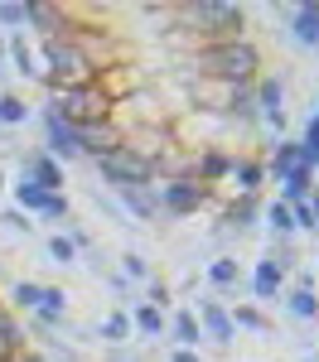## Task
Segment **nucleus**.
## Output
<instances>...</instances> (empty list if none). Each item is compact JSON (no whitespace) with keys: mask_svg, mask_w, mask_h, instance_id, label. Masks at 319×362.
Here are the masks:
<instances>
[{"mask_svg":"<svg viewBox=\"0 0 319 362\" xmlns=\"http://www.w3.org/2000/svg\"><path fill=\"white\" fill-rule=\"evenodd\" d=\"M266 68V58L252 39H223V44H203L194 54V73L199 78H213L223 87H252Z\"/></svg>","mask_w":319,"mask_h":362,"instance_id":"1","label":"nucleus"},{"mask_svg":"<svg viewBox=\"0 0 319 362\" xmlns=\"http://www.w3.org/2000/svg\"><path fill=\"white\" fill-rule=\"evenodd\" d=\"M203 280H208L218 295H232V290H242V266H237L232 256H213V261L203 266Z\"/></svg>","mask_w":319,"mask_h":362,"instance_id":"24","label":"nucleus"},{"mask_svg":"<svg viewBox=\"0 0 319 362\" xmlns=\"http://www.w3.org/2000/svg\"><path fill=\"white\" fill-rule=\"evenodd\" d=\"M286 15V34L300 49H319V0H300V5H276Z\"/></svg>","mask_w":319,"mask_h":362,"instance_id":"11","label":"nucleus"},{"mask_svg":"<svg viewBox=\"0 0 319 362\" xmlns=\"http://www.w3.org/2000/svg\"><path fill=\"white\" fill-rule=\"evenodd\" d=\"M228 121H237V126H261V112H257V92L252 87H237L232 92V102H228Z\"/></svg>","mask_w":319,"mask_h":362,"instance_id":"28","label":"nucleus"},{"mask_svg":"<svg viewBox=\"0 0 319 362\" xmlns=\"http://www.w3.org/2000/svg\"><path fill=\"white\" fill-rule=\"evenodd\" d=\"M10 362H15V358H10Z\"/></svg>","mask_w":319,"mask_h":362,"instance_id":"45","label":"nucleus"},{"mask_svg":"<svg viewBox=\"0 0 319 362\" xmlns=\"http://www.w3.org/2000/svg\"><path fill=\"white\" fill-rule=\"evenodd\" d=\"M218 218L228 223V232H252L261 218V198H247V194H232L223 208H218Z\"/></svg>","mask_w":319,"mask_h":362,"instance_id":"19","label":"nucleus"},{"mask_svg":"<svg viewBox=\"0 0 319 362\" xmlns=\"http://www.w3.org/2000/svg\"><path fill=\"white\" fill-rule=\"evenodd\" d=\"M112 362H141V358H131V353H121V348H116V353H112Z\"/></svg>","mask_w":319,"mask_h":362,"instance_id":"42","label":"nucleus"},{"mask_svg":"<svg viewBox=\"0 0 319 362\" xmlns=\"http://www.w3.org/2000/svg\"><path fill=\"white\" fill-rule=\"evenodd\" d=\"M165 338H174V348H199L203 343V329H199V314L194 309H170V329H165Z\"/></svg>","mask_w":319,"mask_h":362,"instance_id":"23","label":"nucleus"},{"mask_svg":"<svg viewBox=\"0 0 319 362\" xmlns=\"http://www.w3.org/2000/svg\"><path fill=\"white\" fill-rule=\"evenodd\" d=\"M286 314L295 319V324H315L319 319V295H315V280L310 276H300L295 285H286Z\"/></svg>","mask_w":319,"mask_h":362,"instance_id":"17","label":"nucleus"},{"mask_svg":"<svg viewBox=\"0 0 319 362\" xmlns=\"http://www.w3.org/2000/svg\"><path fill=\"white\" fill-rule=\"evenodd\" d=\"M5 78H10V63H0V87H5Z\"/></svg>","mask_w":319,"mask_h":362,"instance_id":"43","label":"nucleus"},{"mask_svg":"<svg viewBox=\"0 0 319 362\" xmlns=\"http://www.w3.org/2000/svg\"><path fill=\"white\" fill-rule=\"evenodd\" d=\"M232 309V324H237V334H266L271 338V319H266V309L261 305H228Z\"/></svg>","mask_w":319,"mask_h":362,"instance_id":"29","label":"nucleus"},{"mask_svg":"<svg viewBox=\"0 0 319 362\" xmlns=\"http://www.w3.org/2000/svg\"><path fill=\"white\" fill-rule=\"evenodd\" d=\"M242 285H247V295H252V305H266V300H281L286 295L290 276L271 261V256H257V266L242 276Z\"/></svg>","mask_w":319,"mask_h":362,"instance_id":"9","label":"nucleus"},{"mask_svg":"<svg viewBox=\"0 0 319 362\" xmlns=\"http://www.w3.org/2000/svg\"><path fill=\"white\" fill-rule=\"evenodd\" d=\"M232 184H237V194L261 198V184H266V160H257V155H237V165H232Z\"/></svg>","mask_w":319,"mask_h":362,"instance_id":"22","label":"nucleus"},{"mask_svg":"<svg viewBox=\"0 0 319 362\" xmlns=\"http://www.w3.org/2000/svg\"><path fill=\"white\" fill-rule=\"evenodd\" d=\"M39 126H44V155H54L58 165H68V160H83V140H78V126H68L63 116H54L49 107L39 112Z\"/></svg>","mask_w":319,"mask_h":362,"instance_id":"8","label":"nucleus"},{"mask_svg":"<svg viewBox=\"0 0 319 362\" xmlns=\"http://www.w3.org/2000/svg\"><path fill=\"white\" fill-rule=\"evenodd\" d=\"M92 169L102 174L107 189H150V184H160V179H155V165H150L145 155H136L131 145H121L112 155L92 160Z\"/></svg>","mask_w":319,"mask_h":362,"instance_id":"5","label":"nucleus"},{"mask_svg":"<svg viewBox=\"0 0 319 362\" xmlns=\"http://www.w3.org/2000/svg\"><path fill=\"white\" fill-rule=\"evenodd\" d=\"M29 121H34V107H29L20 92L5 87V92H0V126H29Z\"/></svg>","mask_w":319,"mask_h":362,"instance_id":"30","label":"nucleus"},{"mask_svg":"<svg viewBox=\"0 0 319 362\" xmlns=\"http://www.w3.org/2000/svg\"><path fill=\"white\" fill-rule=\"evenodd\" d=\"M290 223H295V232H305V237H310V232H319L315 213H310V203H295V208H290Z\"/></svg>","mask_w":319,"mask_h":362,"instance_id":"37","label":"nucleus"},{"mask_svg":"<svg viewBox=\"0 0 319 362\" xmlns=\"http://www.w3.org/2000/svg\"><path fill=\"white\" fill-rule=\"evenodd\" d=\"M300 145H305L310 165L319 169V97H315V112H310V126H305V136H300Z\"/></svg>","mask_w":319,"mask_h":362,"instance_id":"36","label":"nucleus"},{"mask_svg":"<svg viewBox=\"0 0 319 362\" xmlns=\"http://www.w3.org/2000/svg\"><path fill=\"white\" fill-rule=\"evenodd\" d=\"M39 63H44V92H54V87H87L102 78V63L92 58V49H87L78 34H58V39H44V54H39Z\"/></svg>","mask_w":319,"mask_h":362,"instance_id":"2","label":"nucleus"},{"mask_svg":"<svg viewBox=\"0 0 319 362\" xmlns=\"http://www.w3.org/2000/svg\"><path fill=\"white\" fill-rule=\"evenodd\" d=\"M44 107H49L54 116H63L68 126H97V121H112V116H116V102L97 83H87V87H54V92H44Z\"/></svg>","mask_w":319,"mask_h":362,"instance_id":"4","label":"nucleus"},{"mask_svg":"<svg viewBox=\"0 0 319 362\" xmlns=\"http://www.w3.org/2000/svg\"><path fill=\"white\" fill-rule=\"evenodd\" d=\"M112 194L121 198V213H126L131 223H160V218H165L155 184H150V189H112Z\"/></svg>","mask_w":319,"mask_h":362,"instance_id":"15","label":"nucleus"},{"mask_svg":"<svg viewBox=\"0 0 319 362\" xmlns=\"http://www.w3.org/2000/svg\"><path fill=\"white\" fill-rule=\"evenodd\" d=\"M121 280H131V285H145V280H155V271H150V261H145L141 251H126L121 256V271H116Z\"/></svg>","mask_w":319,"mask_h":362,"instance_id":"33","label":"nucleus"},{"mask_svg":"<svg viewBox=\"0 0 319 362\" xmlns=\"http://www.w3.org/2000/svg\"><path fill=\"white\" fill-rule=\"evenodd\" d=\"M252 92H257L261 126H266V131H276V136H286V126H290V107H286V78H281V73H261L257 83H252Z\"/></svg>","mask_w":319,"mask_h":362,"instance_id":"7","label":"nucleus"},{"mask_svg":"<svg viewBox=\"0 0 319 362\" xmlns=\"http://www.w3.org/2000/svg\"><path fill=\"white\" fill-rule=\"evenodd\" d=\"M155 194H160V213H165V218H189V213H199V208L213 203V189H203L194 174L160 179V184H155Z\"/></svg>","mask_w":319,"mask_h":362,"instance_id":"6","label":"nucleus"},{"mask_svg":"<svg viewBox=\"0 0 319 362\" xmlns=\"http://www.w3.org/2000/svg\"><path fill=\"white\" fill-rule=\"evenodd\" d=\"M300 165H310L305 145H300L295 136H281L276 145H271V160H266V179H276V184H281L290 169H300ZM310 169H315V165H310Z\"/></svg>","mask_w":319,"mask_h":362,"instance_id":"16","label":"nucleus"},{"mask_svg":"<svg viewBox=\"0 0 319 362\" xmlns=\"http://www.w3.org/2000/svg\"><path fill=\"white\" fill-rule=\"evenodd\" d=\"M15 362H49V358H44V353H34V348H25V353H20Z\"/></svg>","mask_w":319,"mask_h":362,"instance_id":"40","label":"nucleus"},{"mask_svg":"<svg viewBox=\"0 0 319 362\" xmlns=\"http://www.w3.org/2000/svg\"><path fill=\"white\" fill-rule=\"evenodd\" d=\"M141 300H145V305H155V309H165V314H170V309H174V290H170V280H145Z\"/></svg>","mask_w":319,"mask_h":362,"instance_id":"35","label":"nucleus"},{"mask_svg":"<svg viewBox=\"0 0 319 362\" xmlns=\"http://www.w3.org/2000/svg\"><path fill=\"white\" fill-rule=\"evenodd\" d=\"M232 165H237V155H228V150H218V145H203L199 155H194V165H189V174L199 179L203 189H213V184H223V179H232Z\"/></svg>","mask_w":319,"mask_h":362,"instance_id":"12","label":"nucleus"},{"mask_svg":"<svg viewBox=\"0 0 319 362\" xmlns=\"http://www.w3.org/2000/svg\"><path fill=\"white\" fill-rule=\"evenodd\" d=\"M131 314V329H136V338H165V329H170V314L165 309H155V305H145V300H136V305L126 309Z\"/></svg>","mask_w":319,"mask_h":362,"instance_id":"21","label":"nucleus"},{"mask_svg":"<svg viewBox=\"0 0 319 362\" xmlns=\"http://www.w3.org/2000/svg\"><path fill=\"white\" fill-rule=\"evenodd\" d=\"M20 174L25 179H34L44 194H63V184H68V174H63V165H58L54 155H44V150H34V155H25V165H20Z\"/></svg>","mask_w":319,"mask_h":362,"instance_id":"14","label":"nucleus"},{"mask_svg":"<svg viewBox=\"0 0 319 362\" xmlns=\"http://www.w3.org/2000/svg\"><path fill=\"white\" fill-rule=\"evenodd\" d=\"M44 247H49V261H54V266H78V247H73V237H68L63 227L49 232V242H44Z\"/></svg>","mask_w":319,"mask_h":362,"instance_id":"31","label":"nucleus"},{"mask_svg":"<svg viewBox=\"0 0 319 362\" xmlns=\"http://www.w3.org/2000/svg\"><path fill=\"white\" fill-rule=\"evenodd\" d=\"M39 295H44V285H39V280H15V285H10V300L25 309V314L39 309Z\"/></svg>","mask_w":319,"mask_h":362,"instance_id":"34","label":"nucleus"},{"mask_svg":"<svg viewBox=\"0 0 319 362\" xmlns=\"http://www.w3.org/2000/svg\"><path fill=\"white\" fill-rule=\"evenodd\" d=\"M97 343H107V348H121V343H131L136 338V329H131V314L126 309H112V314H102L97 319Z\"/></svg>","mask_w":319,"mask_h":362,"instance_id":"25","label":"nucleus"},{"mask_svg":"<svg viewBox=\"0 0 319 362\" xmlns=\"http://www.w3.org/2000/svg\"><path fill=\"white\" fill-rule=\"evenodd\" d=\"M315 174H319V169H310V165L290 169L286 179H281V203H286V208H295V203H305V198H310V194L319 189V184H315Z\"/></svg>","mask_w":319,"mask_h":362,"instance_id":"26","label":"nucleus"},{"mask_svg":"<svg viewBox=\"0 0 319 362\" xmlns=\"http://www.w3.org/2000/svg\"><path fill=\"white\" fill-rule=\"evenodd\" d=\"M29 348V329L15 319V309L0 300V362H10V358H20Z\"/></svg>","mask_w":319,"mask_h":362,"instance_id":"20","label":"nucleus"},{"mask_svg":"<svg viewBox=\"0 0 319 362\" xmlns=\"http://www.w3.org/2000/svg\"><path fill=\"white\" fill-rule=\"evenodd\" d=\"M5 63H10V73H20L25 83H44V63H39V54L25 44V34H10V39H5Z\"/></svg>","mask_w":319,"mask_h":362,"instance_id":"18","label":"nucleus"},{"mask_svg":"<svg viewBox=\"0 0 319 362\" xmlns=\"http://www.w3.org/2000/svg\"><path fill=\"white\" fill-rule=\"evenodd\" d=\"M78 140H83V160H102L126 145V131L116 121H97V126H78Z\"/></svg>","mask_w":319,"mask_h":362,"instance_id":"13","label":"nucleus"},{"mask_svg":"<svg viewBox=\"0 0 319 362\" xmlns=\"http://www.w3.org/2000/svg\"><path fill=\"white\" fill-rule=\"evenodd\" d=\"M174 20L194 29L199 49L223 44V39H247V5H237V0H189L174 10Z\"/></svg>","mask_w":319,"mask_h":362,"instance_id":"3","label":"nucleus"},{"mask_svg":"<svg viewBox=\"0 0 319 362\" xmlns=\"http://www.w3.org/2000/svg\"><path fill=\"white\" fill-rule=\"evenodd\" d=\"M0 194H5V169H0Z\"/></svg>","mask_w":319,"mask_h":362,"instance_id":"44","label":"nucleus"},{"mask_svg":"<svg viewBox=\"0 0 319 362\" xmlns=\"http://www.w3.org/2000/svg\"><path fill=\"white\" fill-rule=\"evenodd\" d=\"M10 194H15V208H20V213H29V218H39V213H44V203H49V194H44L34 179H25V174L10 184Z\"/></svg>","mask_w":319,"mask_h":362,"instance_id":"27","label":"nucleus"},{"mask_svg":"<svg viewBox=\"0 0 319 362\" xmlns=\"http://www.w3.org/2000/svg\"><path fill=\"white\" fill-rule=\"evenodd\" d=\"M170 362H203L199 348H170Z\"/></svg>","mask_w":319,"mask_h":362,"instance_id":"39","label":"nucleus"},{"mask_svg":"<svg viewBox=\"0 0 319 362\" xmlns=\"http://www.w3.org/2000/svg\"><path fill=\"white\" fill-rule=\"evenodd\" d=\"M0 223L10 227V232H34V223H29V213H20V208H5V213H0Z\"/></svg>","mask_w":319,"mask_h":362,"instance_id":"38","label":"nucleus"},{"mask_svg":"<svg viewBox=\"0 0 319 362\" xmlns=\"http://www.w3.org/2000/svg\"><path fill=\"white\" fill-rule=\"evenodd\" d=\"M305 203H310V213H315V223H319V189H315L310 198H305Z\"/></svg>","mask_w":319,"mask_h":362,"instance_id":"41","label":"nucleus"},{"mask_svg":"<svg viewBox=\"0 0 319 362\" xmlns=\"http://www.w3.org/2000/svg\"><path fill=\"white\" fill-rule=\"evenodd\" d=\"M261 218H266V227L276 232V237H295V223H290V208L276 198V203H261Z\"/></svg>","mask_w":319,"mask_h":362,"instance_id":"32","label":"nucleus"},{"mask_svg":"<svg viewBox=\"0 0 319 362\" xmlns=\"http://www.w3.org/2000/svg\"><path fill=\"white\" fill-rule=\"evenodd\" d=\"M194 314H199L203 343H218V348L237 343V324H232V309L223 305V300H199V305H194Z\"/></svg>","mask_w":319,"mask_h":362,"instance_id":"10","label":"nucleus"}]
</instances>
